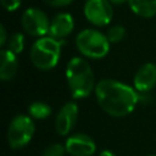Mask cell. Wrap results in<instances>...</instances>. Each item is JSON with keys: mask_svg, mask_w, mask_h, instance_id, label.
Here are the masks:
<instances>
[{"mask_svg": "<svg viewBox=\"0 0 156 156\" xmlns=\"http://www.w3.org/2000/svg\"><path fill=\"white\" fill-rule=\"evenodd\" d=\"M78 117V106L76 102H66L56 115L55 129L60 135H67L74 127Z\"/></svg>", "mask_w": 156, "mask_h": 156, "instance_id": "9", "label": "cell"}, {"mask_svg": "<svg viewBox=\"0 0 156 156\" xmlns=\"http://www.w3.org/2000/svg\"><path fill=\"white\" fill-rule=\"evenodd\" d=\"M66 78L73 99H84L95 90V78L87 60L72 57L66 67Z\"/></svg>", "mask_w": 156, "mask_h": 156, "instance_id": "2", "label": "cell"}, {"mask_svg": "<svg viewBox=\"0 0 156 156\" xmlns=\"http://www.w3.org/2000/svg\"><path fill=\"white\" fill-rule=\"evenodd\" d=\"M111 4H115V5H121V4H123V2H126V1H128V0H108Z\"/></svg>", "mask_w": 156, "mask_h": 156, "instance_id": "22", "label": "cell"}, {"mask_svg": "<svg viewBox=\"0 0 156 156\" xmlns=\"http://www.w3.org/2000/svg\"><path fill=\"white\" fill-rule=\"evenodd\" d=\"M127 2L130 10L140 17L150 18L156 15V0H128Z\"/></svg>", "mask_w": 156, "mask_h": 156, "instance_id": "13", "label": "cell"}, {"mask_svg": "<svg viewBox=\"0 0 156 156\" xmlns=\"http://www.w3.org/2000/svg\"><path fill=\"white\" fill-rule=\"evenodd\" d=\"M99 156H116V155L112 151H110V150H102Z\"/></svg>", "mask_w": 156, "mask_h": 156, "instance_id": "21", "label": "cell"}, {"mask_svg": "<svg viewBox=\"0 0 156 156\" xmlns=\"http://www.w3.org/2000/svg\"><path fill=\"white\" fill-rule=\"evenodd\" d=\"M30 61L41 71L54 68L61 56V43L52 37H40L30 48Z\"/></svg>", "mask_w": 156, "mask_h": 156, "instance_id": "3", "label": "cell"}, {"mask_svg": "<svg viewBox=\"0 0 156 156\" xmlns=\"http://www.w3.org/2000/svg\"><path fill=\"white\" fill-rule=\"evenodd\" d=\"M7 49L13 54H20L24 49V37L22 33H13L7 40Z\"/></svg>", "mask_w": 156, "mask_h": 156, "instance_id": "15", "label": "cell"}, {"mask_svg": "<svg viewBox=\"0 0 156 156\" xmlns=\"http://www.w3.org/2000/svg\"><path fill=\"white\" fill-rule=\"evenodd\" d=\"M76 45L82 55L89 58H102L108 54L110 41L96 29H83L76 37Z\"/></svg>", "mask_w": 156, "mask_h": 156, "instance_id": "4", "label": "cell"}, {"mask_svg": "<svg viewBox=\"0 0 156 156\" xmlns=\"http://www.w3.org/2000/svg\"><path fill=\"white\" fill-rule=\"evenodd\" d=\"M134 89L139 93H149L156 85V65L144 63L134 76Z\"/></svg>", "mask_w": 156, "mask_h": 156, "instance_id": "10", "label": "cell"}, {"mask_svg": "<svg viewBox=\"0 0 156 156\" xmlns=\"http://www.w3.org/2000/svg\"><path fill=\"white\" fill-rule=\"evenodd\" d=\"M35 132V126L32 117L27 115H17L10 122L7 129V143L15 149H22L29 144Z\"/></svg>", "mask_w": 156, "mask_h": 156, "instance_id": "5", "label": "cell"}, {"mask_svg": "<svg viewBox=\"0 0 156 156\" xmlns=\"http://www.w3.org/2000/svg\"><path fill=\"white\" fill-rule=\"evenodd\" d=\"M18 69V60L16 54L9 49H2L0 54V78L4 82L11 80Z\"/></svg>", "mask_w": 156, "mask_h": 156, "instance_id": "12", "label": "cell"}, {"mask_svg": "<svg viewBox=\"0 0 156 156\" xmlns=\"http://www.w3.org/2000/svg\"><path fill=\"white\" fill-rule=\"evenodd\" d=\"M124 35H126V28L121 24L111 27L107 30V34H106L110 43H119L124 38Z\"/></svg>", "mask_w": 156, "mask_h": 156, "instance_id": "16", "label": "cell"}, {"mask_svg": "<svg viewBox=\"0 0 156 156\" xmlns=\"http://www.w3.org/2000/svg\"><path fill=\"white\" fill-rule=\"evenodd\" d=\"M65 152H67L66 146H63L58 143H55V144H51L44 149L43 156H63Z\"/></svg>", "mask_w": 156, "mask_h": 156, "instance_id": "17", "label": "cell"}, {"mask_svg": "<svg viewBox=\"0 0 156 156\" xmlns=\"http://www.w3.org/2000/svg\"><path fill=\"white\" fill-rule=\"evenodd\" d=\"M21 23L23 29L32 37H44L49 33L50 22L45 12L39 9L29 7L27 9L21 17Z\"/></svg>", "mask_w": 156, "mask_h": 156, "instance_id": "6", "label": "cell"}, {"mask_svg": "<svg viewBox=\"0 0 156 156\" xmlns=\"http://www.w3.org/2000/svg\"><path fill=\"white\" fill-rule=\"evenodd\" d=\"M94 91L100 107L112 117L132 113L139 101L135 89L115 79H101Z\"/></svg>", "mask_w": 156, "mask_h": 156, "instance_id": "1", "label": "cell"}, {"mask_svg": "<svg viewBox=\"0 0 156 156\" xmlns=\"http://www.w3.org/2000/svg\"><path fill=\"white\" fill-rule=\"evenodd\" d=\"M29 116L35 119H45L51 113V107L43 101H34L28 107Z\"/></svg>", "mask_w": 156, "mask_h": 156, "instance_id": "14", "label": "cell"}, {"mask_svg": "<svg viewBox=\"0 0 156 156\" xmlns=\"http://www.w3.org/2000/svg\"><path fill=\"white\" fill-rule=\"evenodd\" d=\"M7 32H6V28L4 26H0V46L2 48L6 41H7Z\"/></svg>", "mask_w": 156, "mask_h": 156, "instance_id": "20", "label": "cell"}, {"mask_svg": "<svg viewBox=\"0 0 156 156\" xmlns=\"http://www.w3.org/2000/svg\"><path fill=\"white\" fill-rule=\"evenodd\" d=\"M85 18L94 26H107L113 16V10L108 0H87L83 9Z\"/></svg>", "mask_w": 156, "mask_h": 156, "instance_id": "7", "label": "cell"}, {"mask_svg": "<svg viewBox=\"0 0 156 156\" xmlns=\"http://www.w3.org/2000/svg\"><path fill=\"white\" fill-rule=\"evenodd\" d=\"M73 28H74L73 17L67 12H61L51 20L49 35L57 40H62L72 33Z\"/></svg>", "mask_w": 156, "mask_h": 156, "instance_id": "11", "label": "cell"}, {"mask_svg": "<svg viewBox=\"0 0 156 156\" xmlns=\"http://www.w3.org/2000/svg\"><path fill=\"white\" fill-rule=\"evenodd\" d=\"M150 156H156V155H150Z\"/></svg>", "mask_w": 156, "mask_h": 156, "instance_id": "23", "label": "cell"}, {"mask_svg": "<svg viewBox=\"0 0 156 156\" xmlns=\"http://www.w3.org/2000/svg\"><path fill=\"white\" fill-rule=\"evenodd\" d=\"M1 1V5L5 10L7 11H15L20 7L21 5V1L22 0H0Z\"/></svg>", "mask_w": 156, "mask_h": 156, "instance_id": "18", "label": "cell"}, {"mask_svg": "<svg viewBox=\"0 0 156 156\" xmlns=\"http://www.w3.org/2000/svg\"><path fill=\"white\" fill-rule=\"evenodd\" d=\"M48 5L50 6H54V7H63V6H67L69 5L73 0H44Z\"/></svg>", "mask_w": 156, "mask_h": 156, "instance_id": "19", "label": "cell"}, {"mask_svg": "<svg viewBox=\"0 0 156 156\" xmlns=\"http://www.w3.org/2000/svg\"><path fill=\"white\" fill-rule=\"evenodd\" d=\"M66 151L71 156H91L96 151V144L91 136L84 133H76L67 138Z\"/></svg>", "mask_w": 156, "mask_h": 156, "instance_id": "8", "label": "cell"}]
</instances>
